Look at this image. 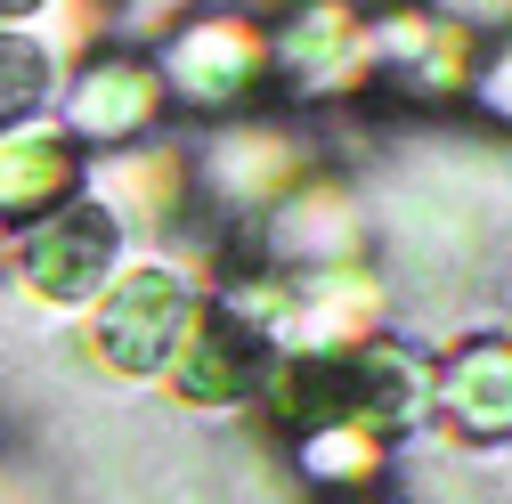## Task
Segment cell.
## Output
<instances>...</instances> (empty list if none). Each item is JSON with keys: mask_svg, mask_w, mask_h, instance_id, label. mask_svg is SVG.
Masks as SVG:
<instances>
[{"mask_svg": "<svg viewBox=\"0 0 512 504\" xmlns=\"http://www.w3.org/2000/svg\"><path fill=\"white\" fill-rule=\"evenodd\" d=\"M171 318H179V285H171V277L122 285L114 309H106V350H114V366H147V358L171 342Z\"/></svg>", "mask_w": 512, "mask_h": 504, "instance_id": "obj_1", "label": "cell"}, {"mask_svg": "<svg viewBox=\"0 0 512 504\" xmlns=\"http://www.w3.org/2000/svg\"><path fill=\"white\" fill-rule=\"evenodd\" d=\"M106 244H114V236H106V220H98V212L57 220V228L33 244V285H41V293H57V301H74V293L106 269Z\"/></svg>", "mask_w": 512, "mask_h": 504, "instance_id": "obj_2", "label": "cell"}, {"mask_svg": "<svg viewBox=\"0 0 512 504\" xmlns=\"http://www.w3.org/2000/svg\"><path fill=\"white\" fill-rule=\"evenodd\" d=\"M33 90H41V66H33V49L0 41V122H9V114H17Z\"/></svg>", "mask_w": 512, "mask_h": 504, "instance_id": "obj_3", "label": "cell"}, {"mask_svg": "<svg viewBox=\"0 0 512 504\" xmlns=\"http://www.w3.org/2000/svg\"><path fill=\"white\" fill-rule=\"evenodd\" d=\"M0 9H33V0H0Z\"/></svg>", "mask_w": 512, "mask_h": 504, "instance_id": "obj_4", "label": "cell"}]
</instances>
